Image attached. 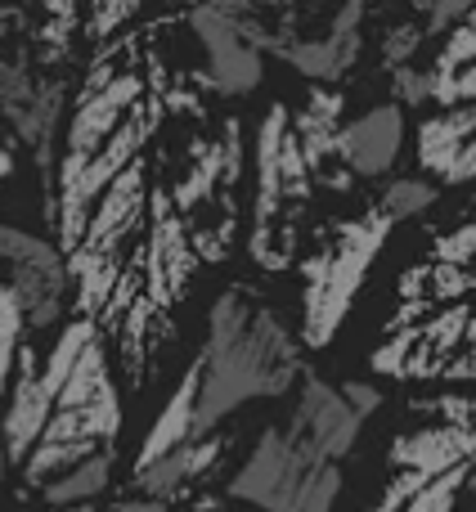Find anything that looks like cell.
I'll list each match as a JSON object with an SVG mask.
<instances>
[{
    "label": "cell",
    "instance_id": "1",
    "mask_svg": "<svg viewBox=\"0 0 476 512\" xmlns=\"http://www.w3.org/2000/svg\"><path fill=\"white\" fill-rule=\"evenodd\" d=\"M189 14H135L95 45L68 104L45 221L86 319L144 391L243 225L247 135L234 99L185 50Z\"/></svg>",
    "mask_w": 476,
    "mask_h": 512
},
{
    "label": "cell",
    "instance_id": "2",
    "mask_svg": "<svg viewBox=\"0 0 476 512\" xmlns=\"http://www.w3.org/2000/svg\"><path fill=\"white\" fill-rule=\"evenodd\" d=\"M122 432V387L113 351L95 324L68 319L45 355L18 351L14 387L0 418V450L23 486L41 495L45 486L90 459L117 450Z\"/></svg>",
    "mask_w": 476,
    "mask_h": 512
},
{
    "label": "cell",
    "instance_id": "3",
    "mask_svg": "<svg viewBox=\"0 0 476 512\" xmlns=\"http://www.w3.org/2000/svg\"><path fill=\"white\" fill-rule=\"evenodd\" d=\"M382 382L476 387V198L423 234L369 342Z\"/></svg>",
    "mask_w": 476,
    "mask_h": 512
},
{
    "label": "cell",
    "instance_id": "4",
    "mask_svg": "<svg viewBox=\"0 0 476 512\" xmlns=\"http://www.w3.org/2000/svg\"><path fill=\"white\" fill-rule=\"evenodd\" d=\"M378 405V382H333L306 373L288 405L256 432L247 459L230 477V499L256 512H337L346 459L355 454Z\"/></svg>",
    "mask_w": 476,
    "mask_h": 512
},
{
    "label": "cell",
    "instance_id": "5",
    "mask_svg": "<svg viewBox=\"0 0 476 512\" xmlns=\"http://www.w3.org/2000/svg\"><path fill=\"white\" fill-rule=\"evenodd\" d=\"M346 95L337 86H306L297 104L279 99L252 140V207L247 252L261 270H297L306 216L319 194H342L355 180L342 167Z\"/></svg>",
    "mask_w": 476,
    "mask_h": 512
},
{
    "label": "cell",
    "instance_id": "6",
    "mask_svg": "<svg viewBox=\"0 0 476 512\" xmlns=\"http://www.w3.org/2000/svg\"><path fill=\"white\" fill-rule=\"evenodd\" d=\"M189 373L198 387V436H221L238 409L292 396L310 369L297 319L256 283H225L207 306L203 342Z\"/></svg>",
    "mask_w": 476,
    "mask_h": 512
},
{
    "label": "cell",
    "instance_id": "7",
    "mask_svg": "<svg viewBox=\"0 0 476 512\" xmlns=\"http://www.w3.org/2000/svg\"><path fill=\"white\" fill-rule=\"evenodd\" d=\"M476 504V387L405 400L364 512H463Z\"/></svg>",
    "mask_w": 476,
    "mask_h": 512
},
{
    "label": "cell",
    "instance_id": "8",
    "mask_svg": "<svg viewBox=\"0 0 476 512\" xmlns=\"http://www.w3.org/2000/svg\"><path fill=\"white\" fill-rule=\"evenodd\" d=\"M400 216L382 203L378 194L364 207L346 216H333L324 230L310 239V248L297 261L301 279V342L306 351H324L342 324L351 319L355 301H360L364 283H369L373 265H378L382 248L391 243V234L400 230Z\"/></svg>",
    "mask_w": 476,
    "mask_h": 512
},
{
    "label": "cell",
    "instance_id": "9",
    "mask_svg": "<svg viewBox=\"0 0 476 512\" xmlns=\"http://www.w3.org/2000/svg\"><path fill=\"white\" fill-rule=\"evenodd\" d=\"M234 18L261 54L288 63L310 86H333L355 68L364 50L369 9H315V5H247L234 0Z\"/></svg>",
    "mask_w": 476,
    "mask_h": 512
},
{
    "label": "cell",
    "instance_id": "10",
    "mask_svg": "<svg viewBox=\"0 0 476 512\" xmlns=\"http://www.w3.org/2000/svg\"><path fill=\"white\" fill-rule=\"evenodd\" d=\"M0 261L9 265V288L18 292V306L27 315V333L54 328L63 310L72 306V283L63 270V256L50 239L18 225H0Z\"/></svg>",
    "mask_w": 476,
    "mask_h": 512
},
{
    "label": "cell",
    "instance_id": "11",
    "mask_svg": "<svg viewBox=\"0 0 476 512\" xmlns=\"http://www.w3.org/2000/svg\"><path fill=\"white\" fill-rule=\"evenodd\" d=\"M189 27H194V45L203 54L207 77L216 81L225 99H247L265 77V54L247 41L238 27L234 5H203L189 9Z\"/></svg>",
    "mask_w": 476,
    "mask_h": 512
},
{
    "label": "cell",
    "instance_id": "12",
    "mask_svg": "<svg viewBox=\"0 0 476 512\" xmlns=\"http://www.w3.org/2000/svg\"><path fill=\"white\" fill-rule=\"evenodd\" d=\"M418 176L432 185H472L476 180V104L432 108L414 126Z\"/></svg>",
    "mask_w": 476,
    "mask_h": 512
},
{
    "label": "cell",
    "instance_id": "13",
    "mask_svg": "<svg viewBox=\"0 0 476 512\" xmlns=\"http://www.w3.org/2000/svg\"><path fill=\"white\" fill-rule=\"evenodd\" d=\"M405 135H409V122L396 99L373 104L369 113H360V117H346L342 140H337L346 176H351L355 185H360V180H387L391 171H396L400 153H405Z\"/></svg>",
    "mask_w": 476,
    "mask_h": 512
},
{
    "label": "cell",
    "instance_id": "14",
    "mask_svg": "<svg viewBox=\"0 0 476 512\" xmlns=\"http://www.w3.org/2000/svg\"><path fill=\"white\" fill-rule=\"evenodd\" d=\"M230 436H203V441L185 445V450L167 454V459L149 463V468H131V495L140 499H153V504H176V499H185L194 486H203L207 477H212L216 468H221V459L230 454Z\"/></svg>",
    "mask_w": 476,
    "mask_h": 512
},
{
    "label": "cell",
    "instance_id": "15",
    "mask_svg": "<svg viewBox=\"0 0 476 512\" xmlns=\"http://www.w3.org/2000/svg\"><path fill=\"white\" fill-rule=\"evenodd\" d=\"M108 477H113V454H99V459H90L86 468H77V472H68L63 481L45 486L41 490V504L50 512L72 508V504H90L95 495H104V490H108Z\"/></svg>",
    "mask_w": 476,
    "mask_h": 512
},
{
    "label": "cell",
    "instance_id": "16",
    "mask_svg": "<svg viewBox=\"0 0 476 512\" xmlns=\"http://www.w3.org/2000/svg\"><path fill=\"white\" fill-rule=\"evenodd\" d=\"M23 333H27V315L18 306V292L9 283H0V418L9 405V387H14V369H18V351H23Z\"/></svg>",
    "mask_w": 476,
    "mask_h": 512
},
{
    "label": "cell",
    "instance_id": "17",
    "mask_svg": "<svg viewBox=\"0 0 476 512\" xmlns=\"http://www.w3.org/2000/svg\"><path fill=\"white\" fill-rule=\"evenodd\" d=\"M378 198L400 216V221H414V216L432 212L441 203V185H432L427 176H396L378 189Z\"/></svg>",
    "mask_w": 476,
    "mask_h": 512
},
{
    "label": "cell",
    "instance_id": "18",
    "mask_svg": "<svg viewBox=\"0 0 476 512\" xmlns=\"http://www.w3.org/2000/svg\"><path fill=\"white\" fill-rule=\"evenodd\" d=\"M108 512H167V504H153V499H140V495H131V499H117Z\"/></svg>",
    "mask_w": 476,
    "mask_h": 512
},
{
    "label": "cell",
    "instance_id": "19",
    "mask_svg": "<svg viewBox=\"0 0 476 512\" xmlns=\"http://www.w3.org/2000/svg\"><path fill=\"white\" fill-rule=\"evenodd\" d=\"M14 27L23 32V27H27V14H23V9H0V36H9Z\"/></svg>",
    "mask_w": 476,
    "mask_h": 512
},
{
    "label": "cell",
    "instance_id": "20",
    "mask_svg": "<svg viewBox=\"0 0 476 512\" xmlns=\"http://www.w3.org/2000/svg\"><path fill=\"white\" fill-rule=\"evenodd\" d=\"M5 472H9V459H5V450H0V486H5Z\"/></svg>",
    "mask_w": 476,
    "mask_h": 512
}]
</instances>
